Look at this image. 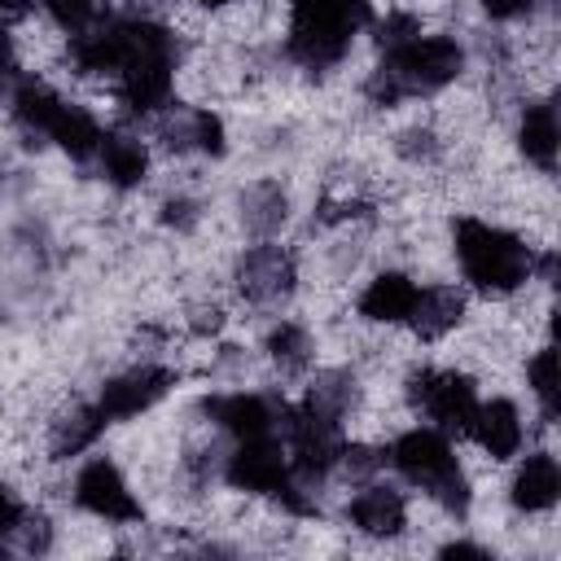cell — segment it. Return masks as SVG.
<instances>
[{"instance_id": "cell-1", "label": "cell", "mask_w": 561, "mask_h": 561, "mask_svg": "<svg viewBox=\"0 0 561 561\" xmlns=\"http://www.w3.org/2000/svg\"><path fill=\"white\" fill-rule=\"evenodd\" d=\"M465 66V53L447 35H412L394 48H386V61L368 79L373 105H399L408 96H425L447 88Z\"/></svg>"}, {"instance_id": "cell-2", "label": "cell", "mask_w": 561, "mask_h": 561, "mask_svg": "<svg viewBox=\"0 0 561 561\" xmlns=\"http://www.w3.org/2000/svg\"><path fill=\"white\" fill-rule=\"evenodd\" d=\"M451 241H456V259H460L465 280L473 289H482V294H495V298L513 294L535 272V250L517 232H508L500 224L465 215V219H456Z\"/></svg>"}, {"instance_id": "cell-3", "label": "cell", "mask_w": 561, "mask_h": 561, "mask_svg": "<svg viewBox=\"0 0 561 561\" xmlns=\"http://www.w3.org/2000/svg\"><path fill=\"white\" fill-rule=\"evenodd\" d=\"M386 460L399 469V478H408L412 486H421L425 495H434L443 508L465 513V504H469V482H465V469H460V460H456V447L447 443L443 430H434V425L403 430V434L386 447Z\"/></svg>"}, {"instance_id": "cell-4", "label": "cell", "mask_w": 561, "mask_h": 561, "mask_svg": "<svg viewBox=\"0 0 561 561\" xmlns=\"http://www.w3.org/2000/svg\"><path fill=\"white\" fill-rule=\"evenodd\" d=\"M289 9H294L289 53L311 70L342 61L355 31L368 22V0H298Z\"/></svg>"}, {"instance_id": "cell-5", "label": "cell", "mask_w": 561, "mask_h": 561, "mask_svg": "<svg viewBox=\"0 0 561 561\" xmlns=\"http://www.w3.org/2000/svg\"><path fill=\"white\" fill-rule=\"evenodd\" d=\"M408 399L421 408V416L434 421V430L443 434H465L469 421H473V408H478V394H473V381L456 368H421L412 373L408 381Z\"/></svg>"}, {"instance_id": "cell-6", "label": "cell", "mask_w": 561, "mask_h": 561, "mask_svg": "<svg viewBox=\"0 0 561 561\" xmlns=\"http://www.w3.org/2000/svg\"><path fill=\"white\" fill-rule=\"evenodd\" d=\"M224 478L232 491H245V495H272L280 500L289 486H294V469H289V451L272 438V434H259V438H237V451L224 456Z\"/></svg>"}, {"instance_id": "cell-7", "label": "cell", "mask_w": 561, "mask_h": 561, "mask_svg": "<svg viewBox=\"0 0 561 561\" xmlns=\"http://www.w3.org/2000/svg\"><path fill=\"white\" fill-rule=\"evenodd\" d=\"M75 504H79L83 513H92L96 522H118V526H131V522H140V513H145L140 500L131 495L123 469H118L114 460H105V456L88 460V465L75 473Z\"/></svg>"}, {"instance_id": "cell-8", "label": "cell", "mask_w": 561, "mask_h": 561, "mask_svg": "<svg viewBox=\"0 0 561 561\" xmlns=\"http://www.w3.org/2000/svg\"><path fill=\"white\" fill-rule=\"evenodd\" d=\"M171 386H175V373L171 368H162V364H136V368H127V373H118V377H110L101 386L96 408H101L105 421H131V416L149 412Z\"/></svg>"}, {"instance_id": "cell-9", "label": "cell", "mask_w": 561, "mask_h": 561, "mask_svg": "<svg viewBox=\"0 0 561 561\" xmlns=\"http://www.w3.org/2000/svg\"><path fill=\"white\" fill-rule=\"evenodd\" d=\"M206 416L215 430L232 434V438H259V434H276L285 421V408H276L272 399L254 394V390H232V394H215L206 399Z\"/></svg>"}, {"instance_id": "cell-10", "label": "cell", "mask_w": 561, "mask_h": 561, "mask_svg": "<svg viewBox=\"0 0 561 561\" xmlns=\"http://www.w3.org/2000/svg\"><path fill=\"white\" fill-rule=\"evenodd\" d=\"M294 280H298L294 254L280 245H254L237 263V289L250 302H280L294 289Z\"/></svg>"}, {"instance_id": "cell-11", "label": "cell", "mask_w": 561, "mask_h": 561, "mask_svg": "<svg viewBox=\"0 0 561 561\" xmlns=\"http://www.w3.org/2000/svg\"><path fill=\"white\" fill-rule=\"evenodd\" d=\"M465 434L482 447V456H491V460H513V456L522 451V412H517V403H508V399L478 403Z\"/></svg>"}, {"instance_id": "cell-12", "label": "cell", "mask_w": 561, "mask_h": 561, "mask_svg": "<svg viewBox=\"0 0 561 561\" xmlns=\"http://www.w3.org/2000/svg\"><path fill=\"white\" fill-rule=\"evenodd\" d=\"M557 495H561L557 456H552V451H530V456L517 465L513 482H508L513 508H522V513H548V508L557 504Z\"/></svg>"}, {"instance_id": "cell-13", "label": "cell", "mask_w": 561, "mask_h": 561, "mask_svg": "<svg viewBox=\"0 0 561 561\" xmlns=\"http://www.w3.org/2000/svg\"><path fill=\"white\" fill-rule=\"evenodd\" d=\"M346 513H351L355 530H364L373 539H394L408 526V500L394 486H381V482L355 491V500H351Z\"/></svg>"}, {"instance_id": "cell-14", "label": "cell", "mask_w": 561, "mask_h": 561, "mask_svg": "<svg viewBox=\"0 0 561 561\" xmlns=\"http://www.w3.org/2000/svg\"><path fill=\"white\" fill-rule=\"evenodd\" d=\"M421 285L403 272H381L368 280V289L359 294V316L373 324H408L412 307H416Z\"/></svg>"}, {"instance_id": "cell-15", "label": "cell", "mask_w": 561, "mask_h": 561, "mask_svg": "<svg viewBox=\"0 0 561 561\" xmlns=\"http://www.w3.org/2000/svg\"><path fill=\"white\" fill-rule=\"evenodd\" d=\"M465 316V294L451 289V285H430L416 294V307L408 316V329L421 337V342H438L447 337Z\"/></svg>"}, {"instance_id": "cell-16", "label": "cell", "mask_w": 561, "mask_h": 561, "mask_svg": "<svg viewBox=\"0 0 561 561\" xmlns=\"http://www.w3.org/2000/svg\"><path fill=\"white\" fill-rule=\"evenodd\" d=\"M105 416H101V408L96 403H75L70 412H61L57 421H53V430H48V451L57 456V460H66V456H79V451H88L101 434H105Z\"/></svg>"}, {"instance_id": "cell-17", "label": "cell", "mask_w": 561, "mask_h": 561, "mask_svg": "<svg viewBox=\"0 0 561 561\" xmlns=\"http://www.w3.org/2000/svg\"><path fill=\"white\" fill-rule=\"evenodd\" d=\"M44 136L57 140L70 158H88V153L101 149V123L83 105H75V101H61L57 105V114H53V123H48Z\"/></svg>"}, {"instance_id": "cell-18", "label": "cell", "mask_w": 561, "mask_h": 561, "mask_svg": "<svg viewBox=\"0 0 561 561\" xmlns=\"http://www.w3.org/2000/svg\"><path fill=\"white\" fill-rule=\"evenodd\" d=\"M557 136H561V131H557V110H552L548 101L526 105L522 131H517L526 162H535L539 171H552V167H557Z\"/></svg>"}, {"instance_id": "cell-19", "label": "cell", "mask_w": 561, "mask_h": 561, "mask_svg": "<svg viewBox=\"0 0 561 561\" xmlns=\"http://www.w3.org/2000/svg\"><path fill=\"white\" fill-rule=\"evenodd\" d=\"M96 153H101V171L118 188L140 184L145 171H149V153H145V145L136 136H101V149Z\"/></svg>"}, {"instance_id": "cell-20", "label": "cell", "mask_w": 561, "mask_h": 561, "mask_svg": "<svg viewBox=\"0 0 561 561\" xmlns=\"http://www.w3.org/2000/svg\"><path fill=\"white\" fill-rule=\"evenodd\" d=\"M267 355H272L285 373L307 368V364H311V337H307V329H302V324L280 320V324L267 333Z\"/></svg>"}, {"instance_id": "cell-21", "label": "cell", "mask_w": 561, "mask_h": 561, "mask_svg": "<svg viewBox=\"0 0 561 561\" xmlns=\"http://www.w3.org/2000/svg\"><path fill=\"white\" fill-rule=\"evenodd\" d=\"M526 381H530V394L543 408V421H552L557 416V351L552 346L535 351V359L526 364Z\"/></svg>"}, {"instance_id": "cell-22", "label": "cell", "mask_w": 561, "mask_h": 561, "mask_svg": "<svg viewBox=\"0 0 561 561\" xmlns=\"http://www.w3.org/2000/svg\"><path fill=\"white\" fill-rule=\"evenodd\" d=\"M241 206H250V210H245V224H250L254 232H272V228L285 219V193H280L276 184H254Z\"/></svg>"}, {"instance_id": "cell-23", "label": "cell", "mask_w": 561, "mask_h": 561, "mask_svg": "<svg viewBox=\"0 0 561 561\" xmlns=\"http://www.w3.org/2000/svg\"><path fill=\"white\" fill-rule=\"evenodd\" d=\"M44 13H48L53 26H61L66 35H79V31L96 26L101 0H44Z\"/></svg>"}, {"instance_id": "cell-24", "label": "cell", "mask_w": 561, "mask_h": 561, "mask_svg": "<svg viewBox=\"0 0 561 561\" xmlns=\"http://www.w3.org/2000/svg\"><path fill=\"white\" fill-rule=\"evenodd\" d=\"M22 517H26V508H22V500L0 482V539H13V530L22 526Z\"/></svg>"}, {"instance_id": "cell-25", "label": "cell", "mask_w": 561, "mask_h": 561, "mask_svg": "<svg viewBox=\"0 0 561 561\" xmlns=\"http://www.w3.org/2000/svg\"><path fill=\"white\" fill-rule=\"evenodd\" d=\"M535 0H482V9L495 18V22H513V18H526Z\"/></svg>"}, {"instance_id": "cell-26", "label": "cell", "mask_w": 561, "mask_h": 561, "mask_svg": "<svg viewBox=\"0 0 561 561\" xmlns=\"http://www.w3.org/2000/svg\"><path fill=\"white\" fill-rule=\"evenodd\" d=\"M9 66H13V39H9L4 31H0V75H4Z\"/></svg>"}, {"instance_id": "cell-27", "label": "cell", "mask_w": 561, "mask_h": 561, "mask_svg": "<svg viewBox=\"0 0 561 561\" xmlns=\"http://www.w3.org/2000/svg\"><path fill=\"white\" fill-rule=\"evenodd\" d=\"M26 4H31V0H0V22H4V18H13V13H22Z\"/></svg>"}, {"instance_id": "cell-28", "label": "cell", "mask_w": 561, "mask_h": 561, "mask_svg": "<svg viewBox=\"0 0 561 561\" xmlns=\"http://www.w3.org/2000/svg\"><path fill=\"white\" fill-rule=\"evenodd\" d=\"M197 4H206V9H224V4H232V0H197Z\"/></svg>"}]
</instances>
